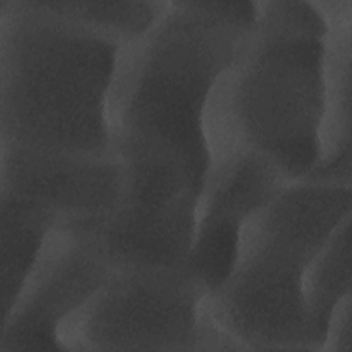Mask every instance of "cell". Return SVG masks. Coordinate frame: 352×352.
<instances>
[{
  "instance_id": "8992f818",
  "label": "cell",
  "mask_w": 352,
  "mask_h": 352,
  "mask_svg": "<svg viewBox=\"0 0 352 352\" xmlns=\"http://www.w3.org/2000/svg\"><path fill=\"white\" fill-rule=\"evenodd\" d=\"M314 257L285 241L241 236L234 271L205 305L245 349L319 351L304 292Z\"/></svg>"
},
{
  "instance_id": "8fae6325",
  "label": "cell",
  "mask_w": 352,
  "mask_h": 352,
  "mask_svg": "<svg viewBox=\"0 0 352 352\" xmlns=\"http://www.w3.org/2000/svg\"><path fill=\"white\" fill-rule=\"evenodd\" d=\"M1 308L14 307L50 230L56 221L43 210L0 194Z\"/></svg>"
},
{
  "instance_id": "5bb4252c",
  "label": "cell",
  "mask_w": 352,
  "mask_h": 352,
  "mask_svg": "<svg viewBox=\"0 0 352 352\" xmlns=\"http://www.w3.org/2000/svg\"><path fill=\"white\" fill-rule=\"evenodd\" d=\"M320 351L349 352L352 351L351 333V294L342 298L330 315L324 341Z\"/></svg>"
},
{
  "instance_id": "7c38bea8",
  "label": "cell",
  "mask_w": 352,
  "mask_h": 352,
  "mask_svg": "<svg viewBox=\"0 0 352 352\" xmlns=\"http://www.w3.org/2000/svg\"><path fill=\"white\" fill-rule=\"evenodd\" d=\"M351 216L345 217L314 257L304 275V292L314 333L322 349L337 304L351 294Z\"/></svg>"
},
{
  "instance_id": "7a4b0ae2",
  "label": "cell",
  "mask_w": 352,
  "mask_h": 352,
  "mask_svg": "<svg viewBox=\"0 0 352 352\" xmlns=\"http://www.w3.org/2000/svg\"><path fill=\"white\" fill-rule=\"evenodd\" d=\"M256 19L254 0L169 1L146 34L121 47L110 92L113 138L168 148L201 192L210 166L209 99Z\"/></svg>"
},
{
  "instance_id": "52a82bcc",
  "label": "cell",
  "mask_w": 352,
  "mask_h": 352,
  "mask_svg": "<svg viewBox=\"0 0 352 352\" xmlns=\"http://www.w3.org/2000/svg\"><path fill=\"white\" fill-rule=\"evenodd\" d=\"M116 267L88 231L55 224L10 312L0 351H65L62 324L111 278Z\"/></svg>"
},
{
  "instance_id": "277c9868",
  "label": "cell",
  "mask_w": 352,
  "mask_h": 352,
  "mask_svg": "<svg viewBox=\"0 0 352 352\" xmlns=\"http://www.w3.org/2000/svg\"><path fill=\"white\" fill-rule=\"evenodd\" d=\"M126 164L122 205L98 220L66 223L91 232L116 268L184 265L198 216L199 191L183 161L168 148L132 138H113Z\"/></svg>"
},
{
  "instance_id": "5b68a950",
  "label": "cell",
  "mask_w": 352,
  "mask_h": 352,
  "mask_svg": "<svg viewBox=\"0 0 352 352\" xmlns=\"http://www.w3.org/2000/svg\"><path fill=\"white\" fill-rule=\"evenodd\" d=\"M209 293L186 270L121 267L60 327L65 351H195Z\"/></svg>"
},
{
  "instance_id": "9c48e42d",
  "label": "cell",
  "mask_w": 352,
  "mask_h": 352,
  "mask_svg": "<svg viewBox=\"0 0 352 352\" xmlns=\"http://www.w3.org/2000/svg\"><path fill=\"white\" fill-rule=\"evenodd\" d=\"M289 183L271 160L254 151L214 160L199 192L197 224L242 232L245 223Z\"/></svg>"
},
{
  "instance_id": "4fadbf2b",
  "label": "cell",
  "mask_w": 352,
  "mask_h": 352,
  "mask_svg": "<svg viewBox=\"0 0 352 352\" xmlns=\"http://www.w3.org/2000/svg\"><path fill=\"white\" fill-rule=\"evenodd\" d=\"M59 16L121 45L146 34L162 16L168 0H43Z\"/></svg>"
},
{
  "instance_id": "6da1fadb",
  "label": "cell",
  "mask_w": 352,
  "mask_h": 352,
  "mask_svg": "<svg viewBox=\"0 0 352 352\" xmlns=\"http://www.w3.org/2000/svg\"><path fill=\"white\" fill-rule=\"evenodd\" d=\"M326 34L314 1H257L256 25L209 99L210 162L254 151L290 182L315 169L322 154Z\"/></svg>"
},
{
  "instance_id": "30bf717a",
  "label": "cell",
  "mask_w": 352,
  "mask_h": 352,
  "mask_svg": "<svg viewBox=\"0 0 352 352\" xmlns=\"http://www.w3.org/2000/svg\"><path fill=\"white\" fill-rule=\"evenodd\" d=\"M351 45L352 18L327 22L322 154L301 180L351 184Z\"/></svg>"
},
{
  "instance_id": "3957f363",
  "label": "cell",
  "mask_w": 352,
  "mask_h": 352,
  "mask_svg": "<svg viewBox=\"0 0 352 352\" xmlns=\"http://www.w3.org/2000/svg\"><path fill=\"white\" fill-rule=\"evenodd\" d=\"M121 47L43 0H0V143L113 153L110 92Z\"/></svg>"
},
{
  "instance_id": "ba28073f",
  "label": "cell",
  "mask_w": 352,
  "mask_h": 352,
  "mask_svg": "<svg viewBox=\"0 0 352 352\" xmlns=\"http://www.w3.org/2000/svg\"><path fill=\"white\" fill-rule=\"evenodd\" d=\"M0 194L50 214L56 224L98 220L124 202L129 173L114 151L98 155L1 144Z\"/></svg>"
}]
</instances>
